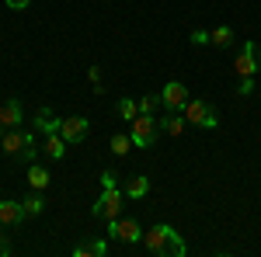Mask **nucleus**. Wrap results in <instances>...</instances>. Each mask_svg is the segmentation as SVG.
<instances>
[{
	"mask_svg": "<svg viewBox=\"0 0 261 257\" xmlns=\"http://www.w3.org/2000/svg\"><path fill=\"white\" fill-rule=\"evenodd\" d=\"M143 247H146L150 254H157V257H181L185 254V240H181L178 230L167 226V222L150 226V233H143Z\"/></svg>",
	"mask_w": 261,
	"mask_h": 257,
	"instance_id": "nucleus-1",
	"label": "nucleus"
},
{
	"mask_svg": "<svg viewBox=\"0 0 261 257\" xmlns=\"http://www.w3.org/2000/svg\"><path fill=\"white\" fill-rule=\"evenodd\" d=\"M0 150L7 157H21V160H35V132L24 129H7L0 139Z\"/></svg>",
	"mask_w": 261,
	"mask_h": 257,
	"instance_id": "nucleus-2",
	"label": "nucleus"
},
{
	"mask_svg": "<svg viewBox=\"0 0 261 257\" xmlns=\"http://www.w3.org/2000/svg\"><path fill=\"white\" fill-rule=\"evenodd\" d=\"M181 115H185L188 125H199V129H216V125H220L216 108H213V104H205V101H192V98H188V104L181 108Z\"/></svg>",
	"mask_w": 261,
	"mask_h": 257,
	"instance_id": "nucleus-3",
	"label": "nucleus"
},
{
	"mask_svg": "<svg viewBox=\"0 0 261 257\" xmlns=\"http://www.w3.org/2000/svg\"><path fill=\"white\" fill-rule=\"evenodd\" d=\"M91 212H94V219H119L122 216V191H119V184L105 188Z\"/></svg>",
	"mask_w": 261,
	"mask_h": 257,
	"instance_id": "nucleus-4",
	"label": "nucleus"
},
{
	"mask_svg": "<svg viewBox=\"0 0 261 257\" xmlns=\"http://www.w3.org/2000/svg\"><path fill=\"white\" fill-rule=\"evenodd\" d=\"M129 125H133V132H129V136H133V142L150 150V146H153V139H157V129H161V125H157V119H153V115H136Z\"/></svg>",
	"mask_w": 261,
	"mask_h": 257,
	"instance_id": "nucleus-5",
	"label": "nucleus"
},
{
	"mask_svg": "<svg viewBox=\"0 0 261 257\" xmlns=\"http://www.w3.org/2000/svg\"><path fill=\"white\" fill-rule=\"evenodd\" d=\"M261 66V52H258V42H244L241 56H237V63H233V73L237 77H254Z\"/></svg>",
	"mask_w": 261,
	"mask_h": 257,
	"instance_id": "nucleus-6",
	"label": "nucleus"
},
{
	"mask_svg": "<svg viewBox=\"0 0 261 257\" xmlns=\"http://www.w3.org/2000/svg\"><path fill=\"white\" fill-rule=\"evenodd\" d=\"M108 233L122 243H140L143 240V230L136 219H108Z\"/></svg>",
	"mask_w": 261,
	"mask_h": 257,
	"instance_id": "nucleus-7",
	"label": "nucleus"
},
{
	"mask_svg": "<svg viewBox=\"0 0 261 257\" xmlns=\"http://www.w3.org/2000/svg\"><path fill=\"white\" fill-rule=\"evenodd\" d=\"M161 98H164V108H167V111H181V108L188 104V87H185L181 80H171V83H164Z\"/></svg>",
	"mask_w": 261,
	"mask_h": 257,
	"instance_id": "nucleus-8",
	"label": "nucleus"
},
{
	"mask_svg": "<svg viewBox=\"0 0 261 257\" xmlns=\"http://www.w3.org/2000/svg\"><path fill=\"white\" fill-rule=\"evenodd\" d=\"M87 129H91V122L84 119V115H73V119H63L60 136L66 139V142H84V139H87Z\"/></svg>",
	"mask_w": 261,
	"mask_h": 257,
	"instance_id": "nucleus-9",
	"label": "nucleus"
},
{
	"mask_svg": "<svg viewBox=\"0 0 261 257\" xmlns=\"http://www.w3.org/2000/svg\"><path fill=\"white\" fill-rule=\"evenodd\" d=\"M0 125L4 129H21V101H4L0 104Z\"/></svg>",
	"mask_w": 261,
	"mask_h": 257,
	"instance_id": "nucleus-10",
	"label": "nucleus"
},
{
	"mask_svg": "<svg viewBox=\"0 0 261 257\" xmlns=\"http://www.w3.org/2000/svg\"><path fill=\"white\" fill-rule=\"evenodd\" d=\"M24 219V205L21 202H4L0 198V226H14Z\"/></svg>",
	"mask_w": 261,
	"mask_h": 257,
	"instance_id": "nucleus-11",
	"label": "nucleus"
},
{
	"mask_svg": "<svg viewBox=\"0 0 261 257\" xmlns=\"http://www.w3.org/2000/svg\"><path fill=\"white\" fill-rule=\"evenodd\" d=\"M63 119L53 115V108H39V115H35V129H39L42 136H49V132H60Z\"/></svg>",
	"mask_w": 261,
	"mask_h": 257,
	"instance_id": "nucleus-12",
	"label": "nucleus"
},
{
	"mask_svg": "<svg viewBox=\"0 0 261 257\" xmlns=\"http://www.w3.org/2000/svg\"><path fill=\"white\" fill-rule=\"evenodd\" d=\"M157 125H161L167 136H185V129H188V122H185L181 111H171V115H167L164 122H157Z\"/></svg>",
	"mask_w": 261,
	"mask_h": 257,
	"instance_id": "nucleus-13",
	"label": "nucleus"
},
{
	"mask_svg": "<svg viewBox=\"0 0 261 257\" xmlns=\"http://www.w3.org/2000/svg\"><path fill=\"white\" fill-rule=\"evenodd\" d=\"M101 254H108L105 240H91V243H77L73 247V257H101Z\"/></svg>",
	"mask_w": 261,
	"mask_h": 257,
	"instance_id": "nucleus-14",
	"label": "nucleus"
},
{
	"mask_svg": "<svg viewBox=\"0 0 261 257\" xmlns=\"http://www.w3.org/2000/svg\"><path fill=\"white\" fill-rule=\"evenodd\" d=\"M42 150H45V153H49L53 160H60L63 153H66V139H63L60 132H49V136H45V146H42Z\"/></svg>",
	"mask_w": 261,
	"mask_h": 257,
	"instance_id": "nucleus-15",
	"label": "nucleus"
},
{
	"mask_svg": "<svg viewBox=\"0 0 261 257\" xmlns=\"http://www.w3.org/2000/svg\"><path fill=\"white\" fill-rule=\"evenodd\" d=\"M146 191H150V178L136 174V178H129V181H125V195H129V198H143Z\"/></svg>",
	"mask_w": 261,
	"mask_h": 257,
	"instance_id": "nucleus-16",
	"label": "nucleus"
},
{
	"mask_svg": "<svg viewBox=\"0 0 261 257\" xmlns=\"http://www.w3.org/2000/svg\"><path fill=\"white\" fill-rule=\"evenodd\" d=\"M49 181H53V174H49L45 167H39V163H35V167L28 170V184H32L35 191H42V188H49Z\"/></svg>",
	"mask_w": 261,
	"mask_h": 257,
	"instance_id": "nucleus-17",
	"label": "nucleus"
},
{
	"mask_svg": "<svg viewBox=\"0 0 261 257\" xmlns=\"http://www.w3.org/2000/svg\"><path fill=\"white\" fill-rule=\"evenodd\" d=\"M115 111H119V119H122V122H133L136 115H140V101H133V98H122L119 104H115Z\"/></svg>",
	"mask_w": 261,
	"mask_h": 257,
	"instance_id": "nucleus-18",
	"label": "nucleus"
},
{
	"mask_svg": "<svg viewBox=\"0 0 261 257\" xmlns=\"http://www.w3.org/2000/svg\"><path fill=\"white\" fill-rule=\"evenodd\" d=\"M21 205H24V216H42V212H45V198H42V191H35L32 198H24Z\"/></svg>",
	"mask_w": 261,
	"mask_h": 257,
	"instance_id": "nucleus-19",
	"label": "nucleus"
},
{
	"mask_svg": "<svg viewBox=\"0 0 261 257\" xmlns=\"http://www.w3.org/2000/svg\"><path fill=\"white\" fill-rule=\"evenodd\" d=\"M209 42H213V45H220V49H226V45L233 42V28H226V24H220L216 32H209Z\"/></svg>",
	"mask_w": 261,
	"mask_h": 257,
	"instance_id": "nucleus-20",
	"label": "nucleus"
},
{
	"mask_svg": "<svg viewBox=\"0 0 261 257\" xmlns=\"http://www.w3.org/2000/svg\"><path fill=\"white\" fill-rule=\"evenodd\" d=\"M161 104H164L161 94H146V98H140V115H153Z\"/></svg>",
	"mask_w": 261,
	"mask_h": 257,
	"instance_id": "nucleus-21",
	"label": "nucleus"
},
{
	"mask_svg": "<svg viewBox=\"0 0 261 257\" xmlns=\"http://www.w3.org/2000/svg\"><path fill=\"white\" fill-rule=\"evenodd\" d=\"M129 146H133V136H112V153H115V157H125V153H129Z\"/></svg>",
	"mask_w": 261,
	"mask_h": 257,
	"instance_id": "nucleus-22",
	"label": "nucleus"
},
{
	"mask_svg": "<svg viewBox=\"0 0 261 257\" xmlns=\"http://www.w3.org/2000/svg\"><path fill=\"white\" fill-rule=\"evenodd\" d=\"M237 94H241V98L254 94V77H241V87H237Z\"/></svg>",
	"mask_w": 261,
	"mask_h": 257,
	"instance_id": "nucleus-23",
	"label": "nucleus"
},
{
	"mask_svg": "<svg viewBox=\"0 0 261 257\" xmlns=\"http://www.w3.org/2000/svg\"><path fill=\"white\" fill-rule=\"evenodd\" d=\"M112 184H119V174L115 170H105L101 174V188H112Z\"/></svg>",
	"mask_w": 261,
	"mask_h": 257,
	"instance_id": "nucleus-24",
	"label": "nucleus"
},
{
	"mask_svg": "<svg viewBox=\"0 0 261 257\" xmlns=\"http://www.w3.org/2000/svg\"><path fill=\"white\" fill-rule=\"evenodd\" d=\"M4 4H7V7H11V11H24V7H28V4H32V0H4Z\"/></svg>",
	"mask_w": 261,
	"mask_h": 257,
	"instance_id": "nucleus-25",
	"label": "nucleus"
},
{
	"mask_svg": "<svg viewBox=\"0 0 261 257\" xmlns=\"http://www.w3.org/2000/svg\"><path fill=\"white\" fill-rule=\"evenodd\" d=\"M192 42H195V45H205V42H209V32H192Z\"/></svg>",
	"mask_w": 261,
	"mask_h": 257,
	"instance_id": "nucleus-26",
	"label": "nucleus"
},
{
	"mask_svg": "<svg viewBox=\"0 0 261 257\" xmlns=\"http://www.w3.org/2000/svg\"><path fill=\"white\" fill-rule=\"evenodd\" d=\"M87 80L98 83V80H101V66H91V70H87Z\"/></svg>",
	"mask_w": 261,
	"mask_h": 257,
	"instance_id": "nucleus-27",
	"label": "nucleus"
},
{
	"mask_svg": "<svg viewBox=\"0 0 261 257\" xmlns=\"http://www.w3.org/2000/svg\"><path fill=\"white\" fill-rule=\"evenodd\" d=\"M11 254V243H7V240H4V233H0V257H7Z\"/></svg>",
	"mask_w": 261,
	"mask_h": 257,
	"instance_id": "nucleus-28",
	"label": "nucleus"
},
{
	"mask_svg": "<svg viewBox=\"0 0 261 257\" xmlns=\"http://www.w3.org/2000/svg\"><path fill=\"white\" fill-rule=\"evenodd\" d=\"M4 132H7V129H4V125H0V139H4Z\"/></svg>",
	"mask_w": 261,
	"mask_h": 257,
	"instance_id": "nucleus-29",
	"label": "nucleus"
}]
</instances>
